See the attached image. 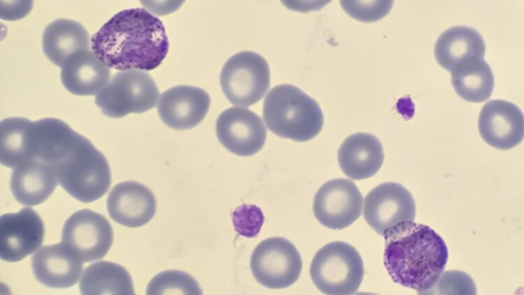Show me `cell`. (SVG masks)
<instances>
[{
	"mask_svg": "<svg viewBox=\"0 0 524 295\" xmlns=\"http://www.w3.org/2000/svg\"><path fill=\"white\" fill-rule=\"evenodd\" d=\"M95 55L120 71H151L163 62L169 48L163 22L143 8L115 14L91 38Z\"/></svg>",
	"mask_w": 524,
	"mask_h": 295,
	"instance_id": "obj_1",
	"label": "cell"
},
{
	"mask_svg": "<svg viewBox=\"0 0 524 295\" xmlns=\"http://www.w3.org/2000/svg\"><path fill=\"white\" fill-rule=\"evenodd\" d=\"M384 264L398 284L427 293L443 271L448 249L443 238L430 226L405 221L385 231Z\"/></svg>",
	"mask_w": 524,
	"mask_h": 295,
	"instance_id": "obj_2",
	"label": "cell"
},
{
	"mask_svg": "<svg viewBox=\"0 0 524 295\" xmlns=\"http://www.w3.org/2000/svg\"><path fill=\"white\" fill-rule=\"evenodd\" d=\"M263 117L275 135L298 142L314 138L323 124L318 103L290 84L279 85L269 91L263 103Z\"/></svg>",
	"mask_w": 524,
	"mask_h": 295,
	"instance_id": "obj_3",
	"label": "cell"
},
{
	"mask_svg": "<svg viewBox=\"0 0 524 295\" xmlns=\"http://www.w3.org/2000/svg\"><path fill=\"white\" fill-rule=\"evenodd\" d=\"M52 168L63 189L84 203L103 196L111 182L110 168L106 158L81 134Z\"/></svg>",
	"mask_w": 524,
	"mask_h": 295,
	"instance_id": "obj_4",
	"label": "cell"
},
{
	"mask_svg": "<svg viewBox=\"0 0 524 295\" xmlns=\"http://www.w3.org/2000/svg\"><path fill=\"white\" fill-rule=\"evenodd\" d=\"M310 273L315 286L325 294H352L362 282L363 262L351 245L342 241L332 242L316 253Z\"/></svg>",
	"mask_w": 524,
	"mask_h": 295,
	"instance_id": "obj_5",
	"label": "cell"
},
{
	"mask_svg": "<svg viewBox=\"0 0 524 295\" xmlns=\"http://www.w3.org/2000/svg\"><path fill=\"white\" fill-rule=\"evenodd\" d=\"M159 92L152 78L140 70L116 73L97 94L95 103L112 118L142 113L154 108Z\"/></svg>",
	"mask_w": 524,
	"mask_h": 295,
	"instance_id": "obj_6",
	"label": "cell"
},
{
	"mask_svg": "<svg viewBox=\"0 0 524 295\" xmlns=\"http://www.w3.org/2000/svg\"><path fill=\"white\" fill-rule=\"evenodd\" d=\"M267 61L252 51L240 52L224 64L220 74L224 94L233 105L248 107L259 101L270 87Z\"/></svg>",
	"mask_w": 524,
	"mask_h": 295,
	"instance_id": "obj_7",
	"label": "cell"
},
{
	"mask_svg": "<svg viewBox=\"0 0 524 295\" xmlns=\"http://www.w3.org/2000/svg\"><path fill=\"white\" fill-rule=\"evenodd\" d=\"M303 266L301 257L287 239L272 237L261 242L253 251L250 268L255 279L270 289L292 285L298 279Z\"/></svg>",
	"mask_w": 524,
	"mask_h": 295,
	"instance_id": "obj_8",
	"label": "cell"
},
{
	"mask_svg": "<svg viewBox=\"0 0 524 295\" xmlns=\"http://www.w3.org/2000/svg\"><path fill=\"white\" fill-rule=\"evenodd\" d=\"M113 242L112 228L102 215L89 209L74 213L65 222L61 243L82 262L102 259Z\"/></svg>",
	"mask_w": 524,
	"mask_h": 295,
	"instance_id": "obj_9",
	"label": "cell"
},
{
	"mask_svg": "<svg viewBox=\"0 0 524 295\" xmlns=\"http://www.w3.org/2000/svg\"><path fill=\"white\" fill-rule=\"evenodd\" d=\"M363 196L354 182L337 178L325 182L313 203L315 217L324 226L343 229L361 215Z\"/></svg>",
	"mask_w": 524,
	"mask_h": 295,
	"instance_id": "obj_10",
	"label": "cell"
},
{
	"mask_svg": "<svg viewBox=\"0 0 524 295\" xmlns=\"http://www.w3.org/2000/svg\"><path fill=\"white\" fill-rule=\"evenodd\" d=\"M363 216L367 223L383 236L388 229L415 219V201L412 194L402 185L384 182L367 194Z\"/></svg>",
	"mask_w": 524,
	"mask_h": 295,
	"instance_id": "obj_11",
	"label": "cell"
},
{
	"mask_svg": "<svg viewBox=\"0 0 524 295\" xmlns=\"http://www.w3.org/2000/svg\"><path fill=\"white\" fill-rule=\"evenodd\" d=\"M216 134L219 141L228 151L247 157L262 149L267 131L261 118L252 110L232 107L217 118Z\"/></svg>",
	"mask_w": 524,
	"mask_h": 295,
	"instance_id": "obj_12",
	"label": "cell"
},
{
	"mask_svg": "<svg viewBox=\"0 0 524 295\" xmlns=\"http://www.w3.org/2000/svg\"><path fill=\"white\" fill-rule=\"evenodd\" d=\"M44 224L31 208H24L16 213L0 218V257L6 261L22 260L42 244Z\"/></svg>",
	"mask_w": 524,
	"mask_h": 295,
	"instance_id": "obj_13",
	"label": "cell"
},
{
	"mask_svg": "<svg viewBox=\"0 0 524 295\" xmlns=\"http://www.w3.org/2000/svg\"><path fill=\"white\" fill-rule=\"evenodd\" d=\"M210 98L203 89L190 85L173 87L160 96L158 113L168 127L175 130L191 129L206 116Z\"/></svg>",
	"mask_w": 524,
	"mask_h": 295,
	"instance_id": "obj_14",
	"label": "cell"
},
{
	"mask_svg": "<svg viewBox=\"0 0 524 295\" xmlns=\"http://www.w3.org/2000/svg\"><path fill=\"white\" fill-rule=\"evenodd\" d=\"M523 125L521 110L504 100L488 101L479 116L478 126L482 138L500 150L513 148L523 141Z\"/></svg>",
	"mask_w": 524,
	"mask_h": 295,
	"instance_id": "obj_15",
	"label": "cell"
},
{
	"mask_svg": "<svg viewBox=\"0 0 524 295\" xmlns=\"http://www.w3.org/2000/svg\"><path fill=\"white\" fill-rule=\"evenodd\" d=\"M156 208V199L151 190L135 181L117 184L107 199L110 217L118 224L131 228L150 222L155 214Z\"/></svg>",
	"mask_w": 524,
	"mask_h": 295,
	"instance_id": "obj_16",
	"label": "cell"
},
{
	"mask_svg": "<svg viewBox=\"0 0 524 295\" xmlns=\"http://www.w3.org/2000/svg\"><path fill=\"white\" fill-rule=\"evenodd\" d=\"M36 279L51 288L75 285L82 271V260L62 243L40 248L31 257Z\"/></svg>",
	"mask_w": 524,
	"mask_h": 295,
	"instance_id": "obj_17",
	"label": "cell"
},
{
	"mask_svg": "<svg viewBox=\"0 0 524 295\" xmlns=\"http://www.w3.org/2000/svg\"><path fill=\"white\" fill-rule=\"evenodd\" d=\"M337 158L340 167L349 178L363 180L374 175L384 159L379 140L369 133H356L348 136L340 145Z\"/></svg>",
	"mask_w": 524,
	"mask_h": 295,
	"instance_id": "obj_18",
	"label": "cell"
},
{
	"mask_svg": "<svg viewBox=\"0 0 524 295\" xmlns=\"http://www.w3.org/2000/svg\"><path fill=\"white\" fill-rule=\"evenodd\" d=\"M110 71L90 50L77 52L61 66L64 87L76 95H94L108 82Z\"/></svg>",
	"mask_w": 524,
	"mask_h": 295,
	"instance_id": "obj_19",
	"label": "cell"
},
{
	"mask_svg": "<svg viewBox=\"0 0 524 295\" xmlns=\"http://www.w3.org/2000/svg\"><path fill=\"white\" fill-rule=\"evenodd\" d=\"M13 169L10 189L15 199L24 206L42 203L58 184L53 168L41 160L31 159Z\"/></svg>",
	"mask_w": 524,
	"mask_h": 295,
	"instance_id": "obj_20",
	"label": "cell"
},
{
	"mask_svg": "<svg viewBox=\"0 0 524 295\" xmlns=\"http://www.w3.org/2000/svg\"><path fill=\"white\" fill-rule=\"evenodd\" d=\"M485 51L486 45L481 35L467 26L449 28L439 36L435 45L437 62L450 72L471 59H483Z\"/></svg>",
	"mask_w": 524,
	"mask_h": 295,
	"instance_id": "obj_21",
	"label": "cell"
},
{
	"mask_svg": "<svg viewBox=\"0 0 524 295\" xmlns=\"http://www.w3.org/2000/svg\"><path fill=\"white\" fill-rule=\"evenodd\" d=\"M42 45L48 59L60 67L71 55L90 50L87 29L76 21L64 18L54 20L45 27Z\"/></svg>",
	"mask_w": 524,
	"mask_h": 295,
	"instance_id": "obj_22",
	"label": "cell"
},
{
	"mask_svg": "<svg viewBox=\"0 0 524 295\" xmlns=\"http://www.w3.org/2000/svg\"><path fill=\"white\" fill-rule=\"evenodd\" d=\"M82 295H133L131 277L123 266L101 261L87 266L80 280Z\"/></svg>",
	"mask_w": 524,
	"mask_h": 295,
	"instance_id": "obj_23",
	"label": "cell"
},
{
	"mask_svg": "<svg viewBox=\"0 0 524 295\" xmlns=\"http://www.w3.org/2000/svg\"><path fill=\"white\" fill-rule=\"evenodd\" d=\"M451 73L453 88L463 99L479 103L490 96L494 88V76L491 68L483 59L467 60Z\"/></svg>",
	"mask_w": 524,
	"mask_h": 295,
	"instance_id": "obj_24",
	"label": "cell"
},
{
	"mask_svg": "<svg viewBox=\"0 0 524 295\" xmlns=\"http://www.w3.org/2000/svg\"><path fill=\"white\" fill-rule=\"evenodd\" d=\"M147 294H202L196 280L180 271H166L154 276L147 285Z\"/></svg>",
	"mask_w": 524,
	"mask_h": 295,
	"instance_id": "obj_25",
	"label": "cell"
},
{
	"mask_svg": "<svg viewBox=\"0 0 524 295\" xmlns=\"http://www.w3.org/2000/svg\"><path fill=\"white\" fill-rule=\"evenodd\" d=\"M232 221L236 232L246 238L258 235L264 222L261 208L253 204H243L237 207L232 214Z\"/></svg>",
	"mask_w": 524,
	"mask_h": 295,
	"instance_id": "obj_26",
	"label": "cell"
},
{
	"mask_svg": "<svg viewBox=\"0 0 524 295\" xmlns=\"http://www.w3.org/2000/svg\"><path fill=\"white\" fill-rule=\"evenodd\" d=\"M393 1H341L343 9L350 16L362 22L380 20L391 9Z\"/></svg>",
	"mask_w": 524,
	"mask_h": 295,
	"instance_id": "obj_27",
	"label": "cell"
},
{
	"mask_svg": "<svg viewBox=\"0 0 524 295\" xmlns=\"http://www.w3.org/2000/svg\"><path fill=\"white\" fill-rule=\"evenodd\" d=\"M433 287L439 294H476V286L472 279L461 271H450L440 275ZM432 287V288H433Z\"/></svg>",
	"mask_w": 524,
	"mask_h": 295,
	"instance_id": "obj_28",
	"label": "cell"
}]
</instances>
